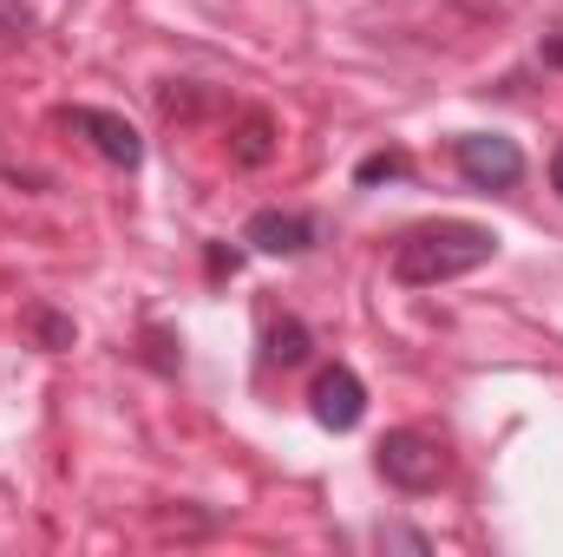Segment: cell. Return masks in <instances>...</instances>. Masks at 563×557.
<instances>
[{
    "label": "cell",
    "instance_id": "30bf717a",
    "mask_svg": "<svg viewBox=\"0 0 563 557\" xmlns=\"http://www.w3.org/2000/svg\"><path fill=\"white\" fill-rule=\"evenodd\" d=\"M20 40H33V13L26 0H0V46H20Z\"/></svg>",
    "mask_w": 563,
    "mask_h": 557
},
{
    "label": "cell",
    "instance_id": "52a82bcc",
    "mask_svg": "<svg viewBox=\"0 0 563 557\" xmlns=\"http://www.w3.org/2000/svg\"><path fill=\"white\" fill-rule=\"evenodd\" d=\"M308 354H314V335H308V321H301V315L269 321V361H276V368H301Z\"/></svg>",
    "mask_w": 563,
    "mask_h": 557
},
{
    "label": "cell",
    "instance_id": "277c9868",
    "mask_svg": "<svg viewBox=\"0 0 563 557\" xmlns=\"http://www.w3.org/2000/svg\"><path fill=\"white\" fill-rule=\"evenodd\" d=\"M66 125L92 144L106 164H119V171H139V164H144L139 125H132V119H119V112H106V106H66Z\"/></svg>",
    "mask_w": 563,
    "mask_h": 557
},
{
    "label": "cell",
    "instance_id": "7a4b0ae2",
    "mask_svg": "<svg viewBox=\"0 0 563 557\" xmlns=\"http://www.w3.org/2000/svg\"><path fill=\"white\" fill-rule=\"evenodd\" d=\"M445 472H452V459H445V439H439V433H426V426H394V433L380 439V479H387V485H400V492H432V485H445Z\"/></svg>",
    "mask_w": 563,
    "mask_h": 557
},
{
    "label": "cell",
    "instance_id": "8fae6325",
    "mask_svg": "<svg viewBox=\"0 0 563 557\" xmlns=\"http://www.w3.org/2000/svg\"><path fill=\"white\" fill-rule=\"evenodd\" d=\"M40 341L46 348H73V321L66 315H40Z\"/></svg>",
    "mask_w": 563,
    "mask_h": 557
},
{
    "label": "cell",
    "instance_id": "7c38bea8",
    "mask_svg": "<svg viewBox=\"0 0 563 557\" xmlns=\"http://www.w3.org/2000/svg\"><path fill=\"white\" fill-rule=\"evenodd\" d=\"M551 184L563 190V144H558V157H551Z\"/></svg>",
    "mask_w": 563,
    "mask_h": 557
},
{
    "label": "cell",
    "instance_id": "8992f818",
    "mask_svg": "<svg viewBox=\"0 0 563 557\" xmlns=\"http://www.w3.org/2000/svg\"><path fill=\"white\" fill-rule=\"evenodd\" d=\"M314 217H301V210H256L250 223H243V243L256 250V256H308L314 250Z\"/></svg>",
    "mask_w": 563,
    "mask_h": 557
},
{
    "label": "cell",
    "instance_id": "5b68a950",
    "mask_svg": "<svg viewBox=\"0 0 563 557\" xmlns=\"http://www.w3.org/2000/svg\"><path fill=\"white\" fill-rule=\"evenodd\" d=\"M308 407H314V419L328 426V433H354L361 419H367V387H361V374L354 368H321L314 374V394H308Z\"/></svg>",
    "mask_w": 563,
    "mask_h": 557
},
{
    "label": "cell",
    "instance_id": "9c48e42d",
    "mask_svg": "<svg viewBox=\"0 0 563 557\" xmlns=\"http://www.w3.org/2000/svg\"><path fill=\"white\" fill-rule=\"evenodd\" d=\"M413 164H407V151H374V157H361V171H354V184H394V177H407Z\"/></svg>",
    "mask_w": 563,
    "mask_h": 557
},
{
    "label": "cell",
    "instance_id": "4fadbf2b",
    "mask_svg": "<svg viewBox=\"0 0 563 557\" xmlns=\"http://www.w3.org/2000/svg\"><path fill=\"white\" fill-rule=\"evenodd\" d=\"M551 59H563V46H551Z\"/></svg>",
    "mask_w": 563,
    "mask_h": 557
},
{
    "label": "cell",
    "instance_id": "ba28073f",
    "mask_svg": "<svg viewBox=\"0 0 563 557\" xmlns=\"http://www.w3.org/2000/svg\"><path fill=\"white\" fill-rule=\"evenodd\" d=\"M230 151H236V164H269V151H276V119H269V112H243Z\"/></svg>",
    "mask_w": 563,
    "mask_h": 557
},
{
    "label": "cell",
    "instance_id": "6da1fadb",
    "mask_svg": "<svg viewBox=\"0 0 563 557\" xmlns=\"http://www.w3.org/2000/svg\"><path fill=\"white\" fill-rule=\"evenodd\" d=\"M492 256H498V237L485 223L445 217V223H420V230H407L394 243V282L400 288H439V282H459L472 270H485Z\"/></svg>",
    "mask_w": 563,
    "mask_h": 557
},
{
    "label": "cell",
    "instance_id": "3957f363",
    "mask_svg": "<svg viewBox=\"0 0 563 557\" xmlns=\"http://www.w3.org/2000/svg\"><path fill=\"white\" fill-rule=\"evenodd\" d=\"M452 157H459L465 184H478V190H518L525 184V151H518V139L465 132V139L452 144Z\"/></svg>",
    "mask_w": 563,
    "mask_h": 557
}]
</instances>
